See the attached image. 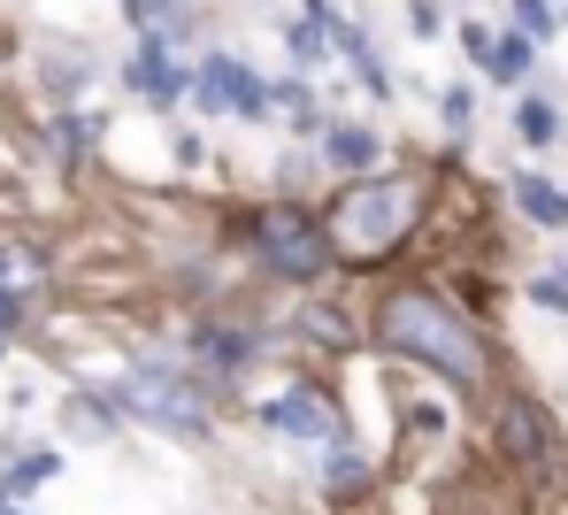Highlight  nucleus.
<instances>
[{
	"mask_svg": "<svg viewBox=\"0 0 568 515\" xmlns=\"http://www.w3.org/2000/svg\"><path fill=\"white\" fill-rule=\"evenodd\" d=\"M377 339H384V346H399V354H415V362H430V370H446V377H462V385L484 377V346H476V331L454 309H438L430 293H384Z\"/></svg>",
	"mask_w": 568,
	"mask_h": 515,
	"instance_id": "nucleus-1",
	"label": "nucleus"
},
{
	"mask_svg": "<svg viewBox=\"0 0 568 515\" xmlns=\"http://www.w3.org/2000/svg\"><path fill=\"white\" fill-rule=\"evenodd\" d=\"M415 201H423L415 178H377V185L338 193V208H331V254H354V262L384 254V246L415 223Z\"/></svg>",
	"mask_w": 568,
	"mask_h": 515,
	"instance_id": "nucleus-2",
	"label": "nucleus"
},
{
	"mask_svg": "<svg viewBox=\"0 0 568 515\" xmlns=\"http://www.w3.org/2000/svg\"><path fill=\"white\" fill-rule=\"evenodd\" d=\"M254 246L270 254L277 277H315V270H331V231H315V215H300V208H270V215L254 223Z\"/></svg>",
	"mask_w": 568,
	"mask_h": 515,
	"instance_id": "nucleus-3",
	"label": "nucleus"
},
{
	"mask_svg": "<svg viewBox=\"0 0 568 515\" xmlns=\"http://www.w3.org/2000/svg\"><path fill=\"white\" fill-rule=\"evenodd\" d=\"M115 401L131 415H146V423H162V431H200V393H192L178 370H162V362H139L115 385Z\"/></svg>",
	"mask_w": 568,
	"mask_h": 515,
	"instance_id": "nucleus-4",
	"label": "nucleus"
},
{
	"mask_svg": "<svg viewBox=\"0 0 568 515\" xmlns=\"http://www.w3.org/2000/svg\"><path fill=\"white\" fill-rule=\"evenodd\" d=\"M192 101H200V108H231V115H270V93H262V78H254L246 62H231V54H207V62H200V78H192Z\"/></svg>",
	"mask_w": 568,
	"mask_h": 515,
	"instance_id": "nucleus-5",
	"label": "nucleus"
},
{
	"mask_svg": "<svg viewBox=\"0 0 568 515\" xmlns=\"http://www.w3.org/2000/svg\"><path fill=\"white\" fill-rule=\"evenodd\" d=\"M262 423H270V431H292V438H307V446H315V438H338V401H331V393H315V385H292L284 401L262 408Z\"/></svg>",
	"mask_w": 568,
	"mask_h": 515,
	"instance_id": "nucleus-6",
	"label": "nucleus"
},
{
	"mask_svg": "<svg viewBox=\"0 0 568 515\" xmlns=\"http://www.w3.org/2000/svg\"><path fill=\"white\" fill-rule=\"evenodd\" d=\"M131 85H139L146 101H178V85H192V78L170 62V47H162V39H146V47L131 54Z\"/></svg>",
	"mask_w": 568,
	"mask_h": 515,
	"instance_id": "nucleus-7",
	"label": "nucleus"
},
{
	"mask_svg": "<svg viewBox=\"0 0 568 515\" xmlns=\"http://www.w3.org/2000/svg\"><path fill=\"white\" fill-rule=\"evenodd\" d=\"M515 201H523L530 223H546V231L568 223V193H561V185H546V178H515Z\"/></svg>",
	"mask_w": 568,
	"mask_h": 515,
	"instance_id": "nucleus-8",
	"label": "nucleus"
},
{
	"mask_svg": "<svg viewBox=\"0 0 568 515\" xmlns=\"http://www.w3.org/2000/svg\"><path fill=\"white\" fill-rule=\"evenodd\" d=\"M331 162H338V170H377V139H369L362 123H338V131H331Z\"/></svg>",
	"mask_w": 568,
	"mask_h": 515,
	"instance_id": "nucleus-9",
	"label": "nucleus"
},
{
	"mask_svg": "<svg viewBox=\"0 0 568 515\" xmlns=\"http://www.w3.org/2000/svg\"><path fill=\"white\" fill-rule=\"evenodd\" d=\"M484 70H491V85H515V78H523V70H530V39H499V47H491V62H484Z\"/></svg>",
	"mask_w": 568,
	"mask_h": 515,
	"instance_id": "nucleus-10",
	"label": "nucleus"
},
{
	"mask_svg": "<svg viewBox=\"0 0 568 515\" xmlns=\"http://www.w3.org/2000/svg\"><path fill=\"white\" fill-rule=\"evenodd\" d=\"M515 123H523V139H530V147H554V139H561L554 101H523V115H515Z\"/></svg>",
	"mask_w": 568,
	"mask_h": 515,
	"instance_id": "nucleus-11",
	"label": "nucleus"
},
{
	"mask_svg": "<svg viewBox=\"0 0 568 515\" xmlns=\"http://www.w3.org/2000/svg\"><path fill=\"white\" fill-rule=\"evenodd\" d=\"M323 47H331V23H323V16L292 23V54H300V62H323Z\"/></svg>",
	"mask_w": 568,
	"mask_h": 515,
	"instance_id": "nucleus-12",
	"label": "nucleus"
},
{
	"mask_svg": "<svg viewBox=\"0 0 568 515\" xmlns=\"http://www.w3.org/2000/svg\"><path fill=\"white\" fill-rule=\"evenodd\" d=\"M515 23H523V39H546L554 31V8L546 0H515Z\"/></svg>",
	"mask_w": 568,
	"mask_h": 515,
	"instance_id": "nucleus-13",
	"label": "nucleus"
},
{
	"mask_svg": "<svg viewBox=\"0 0 568 515\" xmlns=\"http://www.w3.org/2000/svg\"><path fill=\"white\" fill-rule=\"evenodd\" d=\"M54 469H62V462H54V454H31V462H16V477H8V485H16V493H23V485H39V477H54Z\"/></svg>",
	"mask_w": 568,
	"mask_h": 515,
	"instance_id": "nucleus-14",
	"label": "nucleus"
},
{
	"mask_svg": "<svg viewBox=\"0 0 568 515\" xmlns=\"http://www.w3.org/2000/svg\"><path fill=\"white\" fill-rule=\"evenodd\" d=\"M530 301H538V309H568V285H561V277H538Z\"/></svg>",
	"mask_w": 568,
	"mask_h": 515,
	"instance_id": "nucleus-15",
	"label": "nucleus"
},
{
	"mask_svg": "<svg viewBox=\"0 0 568 515\" xmlns=\"http://www.w3.org/2000/svg\"><path fill=\"white\" fill-rule=\"evenodd\" d=\"M462 47H469L476 62H491V47H499V39H491V31H484V23H462Z\"/></svg>",
	"mask_w": 568,
	"mask_h": 515,
	"instance_id": "nucleus-16",
	"label": "nucleus"
},
{
	"mask_svg": "<svg viewBox=\"0 0 568 515\" xmlns=\"http://www.w3.org/2000/svg\"><path fill=\"white\" fill-rule=\"evenodd\" d=\"M16 323V293H8V262H0V331Z\"/></svg>",
	"mask_w": 568,
	"mask_h": 515,
	"instance_id": "nucleus-17",
	"label": "nucleus"
}]
</instances>
